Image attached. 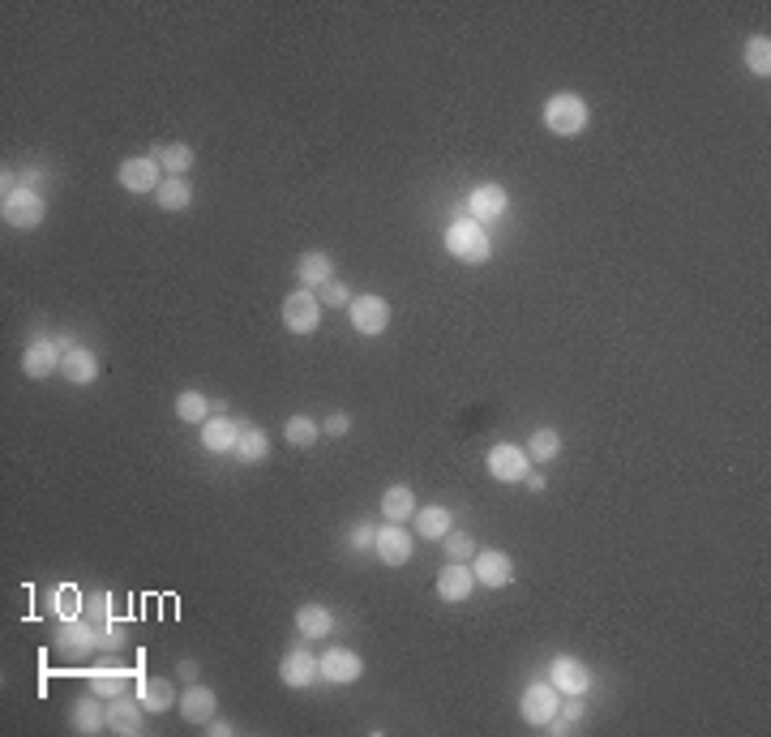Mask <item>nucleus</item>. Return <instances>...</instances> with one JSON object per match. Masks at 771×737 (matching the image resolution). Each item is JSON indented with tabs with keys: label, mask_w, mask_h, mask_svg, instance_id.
<instances>
[{
	"label": "nucleus",
	"mask_w": 771,
	"mask_h": 737,
	"mask_svg": "<svg viewBox=\"0 0 771 737\" xmlns=\"http://www.w3.org/2000/svg\"><path fill=\"white\" fill-rule=\"evenodd\" d=\"M587 120H592V108H587V99L574 95V90H557V95L544 99V129L557 133V138L583 133Z\"/></svg>",
	"instance_id": "obj_1"
},
{
	"label": "nucleus",
	"mask_w": 771,
	"mask_h": 737,
	"mask_svg": "<svg viewBox=\"0 0 771 737\" xmlns=\"http://www.w3.org/2000/svg\"><path fill=\"white\" fill-rule=\"evenodd\" d=\"M442 245H446L450 258H459V262H489V253H493L489 228L476 219H455L442 232Z\"/></svg>",
	"instance_id": "obj_2"
},
{
	"label": "nucleus",
	"mask_w": 771,
	"mask_h": 737,
	"mask_svg": "<svg viewBox=\"0 0 771 737\" xmlns=\"http://www.w3.org/2000/svg\"><path fill=\"white\" fill-rule=\"evenodd\" d=\"M43 215H48V198H43L39 189H30V185H18L13 193H5V202H0V219H5L9 228H18V232L39 228Z\"/></svg>",
	"instance_id": "obj_3"
},
{
	"label": "nucleus",
	"mask_w": 771,
	"mask_h": 737,
	"mask_svg": "<svg viewBox=\"0 0 771 737\" xmlns=\"http://www.w3.org/2000/svg\"><path fill=\"white\" fill-rule=\"evenodd\" d=\"M322 313H326L322 296L309 292V288H300L283 300V326L292 330V335H313V330L322 326Z\"/></svg>",
	"instance_id": "obj_4"
},
{
	"label": "nucleus",
	"mask_w": 771,
	"mask_h": 737,
	"mask_svg": "<svg viewBox=\"0 0 771 737\" xmlns=\"http://www.w3.org/2000/svg\"><path fill=\"white\" fill-rule=\"evenodd\" d=\"M557 708H562V690H557L553 682H532L519 699L523 720L527 725H536V729H549V720H557Z\"/></svg>",
	"instance_id": "obj_5"
},
{
	"label": "nucleus",
	"mask_w": 771,
	"mask_h": 737,
	"mask_svg": "<svg viewBox=\"0 0 771 737\" xmlns=\"http://www.w3.org/2000/svg\"><path fill=\"white\" fill-rule=\"evenodd\" d=\"M56 648L73 660H86L99 648V622L95 618H65L56 626Z\"/></svg>",
	"instance_id": "obj_6"
},
{
	"label": "nucleus",
	"mask_w": 771,
	"mask_h": 737,
	"mask_svg": "<svg viewBox=\"0 0 771 737\" xmlns=\"http://www.w3.org/2000/svg\"><path fill=\"white\" fill-rule=\"evenodd\" d=\"M60 356H65V339H48V335H35L26 343V352H22V369H26V378H52V373H60Z\"/></svg>",
	"instance_id": "obj_7"
},
{
	"label": "nucleus",
	"mask_w": 771,
	"mask_h": 737,
	"mask_svg": "<svg viewBox=\"0 0 771 737\" xmlns=\"http://www.w3.org/2000/svg\"><path fill=\"white\" fill-rule=\"evenodd\" d=\"M527 472H532V459H527L523 446L497 442V446L489 450V476H493V480H502V485H519Z\"/></svg>",
	"instance_id": "obj_8"
},
{
	"label": "nucleus",
	"mask_w": 771,
	"mask_h": 737,
	"mask_svg": "<svg viewBox=\"0 0 771 737\" xmlns=\"http://www.w3.org/2000/svg\"><path fill=\"white\" fill-rule=\"evenodd\" d=\"M549 682L562 690V695H587V690H592V669H587L579 656H553Z\"/></svg>",
	"instance_id": "obj_9"
},
{
	"label": "nucleus",
	"mask_w": 771,
	"mask_h": 737,
	"mask_svg": "<svg viewBox=\"0 0 771 737\" xmlns=\"http://www.w3.org/2000/svg\"><path fill=\"white\" fill-rule=\"evenodd\" d=\"M116 180H120V189H129V193H155L163 185V168L150 155H133V159L120 163Z\"/></svg>",
	"instance_id": "obj_10"
},
{
	"label": "nucleus",
	"mask_w": 771,
	"mask_h": 737,
	"mask_svg": "<svg viewBox=\"0 0 771 737\" xmlns=\"http://www.w3.org/2000/svg\"><path fill=\"white\" fill-rule=\"evenodd\" d=\"M352 326H356V335H386V326H390V300L382 296H356L352 300Z\"/></svg>",
	"instance_id": "obj_11"
},
{
	"label": "nucleus",
	"mask_w": 771,
	"mask_h": 737,
	"mask_svg": "<svg viewBox=\"0 0 771 737\" xmlns=\"http://www.w3.org/2000/svg\"><path fill=\"white\" fill-rule=\"evenodd\" d=\"M373 549H377V558H382L386 566H407V562H412L416 540H412V532H407L403 523H386V528H377Z\"/></svg>",
	"instance_id": "obj_12"
},
{
	"label": "nucleus",
	"mask_w": 771,
	"mask_h": 737,
	"mask_svg": "<svg viewBox=\"0 0 771 737\" xmlns=\"http://www.w3.org/2000/svg\"><path fill=\"white\" fill-rule=\"evenodd\" d=\"M472 575H476V583H485V588H506V583L514 579V562L502 549H476Z\"/></svg>",
	"instance_id": "obj_13"
},
{
	"label": "nucleus",
	"mask_w": 771,
	"mask_h": 737,
	"mask_svg": "<svg viewBox=\"0 0 771 737\" xmlns=\"http://www.w3.org/2000/svg\"><path fill=\"white\" fill-rule=\"evenodd\" d=\"M317 673H322V665H317V656L309 648H292L283 660H279V678L287 690H305L317 682Z\"/></svg>",
	"instance_id": "obj_14"
},
{
	"label": "nucleus",
	"mask_w": 771,
	"mask_h": 737,
	"mask_svg": "<svg viewBox=\"0 0 771 737\" xmlns=\"http://www.w3.org/2000/svg\"><path fill=\"white\" fill-rule=\"evenodd\" d=\"M472 588H476V575L467 562H446L437 570V596H442L446 605H463V600L472 596Z\"/></svg>",
	"instance_id": "obj_15"
},
{
	"label": "nucleus",
	"mask_w": 771,
	"mask_h": 737,
	"mask_svg": "<svg viewBox=\"0 0 771 737\" xmlns=\"http://www.w3.org/2000/svg\"><path fill=\"white\" fill-rule=\"evenodd\" d=\"M146 708H142V699H129V695H116L108 699V729L120 733V737H138L142 725H146Z\"/></svg>",
	"instance_id": "obj_16"
},
{
	"label": "nucleus",
	"mask_w": 771,
	"mask_h": 737,
	"mask_svg": "<svg viewBox=\"0 0 771 737\" xmlns=\"http://www.w3.org/2000/svg\"><path fill=\"white\" fill-rule=\"evenodd\" d=\"M506 206H510V198H506L502 185H476L472 198H467V219H476V223H485L489 228L493 219L506 215Z\"/></svg>",
	"instance_id": "obj_17"
},
{
	"label": "nucleus",
	"mask_w": 771,
	"mask_h": 737,
	"mask_svg": "<svg viewBox=\"0 0 771 737\" xmlns=\"http://www.w3.org/2000/svg\"><path fill=\"white\" fill-rule=\"evenodd\" d=\"M240 429H245V425H236L228 412H215L202 425V446L210 450V455H232L236 442H240Z\"/></svg>",
	"instance_id": "obj_18"
},
{
	"label": "nucleus",
	"mask_w": 771,
	"mask_h": 737,
	"mask_svg": "<svg viewBox=\"0 0 771 737\" xmlns=\"http://www.w3.org/2000/svg\"><path fill=\"white\" fill-rule=\"evenodd\" d=\"M317 665H322V678H326V682H339V686L356 682L360 673H365V660H360L352 648H330V652L317 656Z\"/></svg>",
	"instance_id": "obj_19"
},
{
	"label": "nucleus",
	"mask_w": 771,
	"mask_h": 737,
	"mask_svg": "<svg viewBox=\"0 0 771 737\" xmlns=\"http://www.w3.org/2000/svg\"><path fill=\"white\" fill-rule=\"evenodd\" d=\"M60 373H65V382H73V386H90V382L99 378V356L90 352V348H78V343H65Z\"/></svg>",
	"instance_id": "obj_20"
},
{
	"label": "nucleus",
	"mask_w": 771,
	"mask_h": 737,
	"mask_svg": "<svg viewBox=\"0 0 771 737\" xmlns=\"http://www.w3.org/2000/svg\"><path fill=\"white\" fill-rule=\"evenodd\" d=\"M296 279H300V288L322 292L326 283L335 279V262H330V253H322V249L300 253V262H296Z\"/></svg>",
	"instance_id": "obj_21"
},
{
	"label": "nucleus",
	"mask_w": 771,
	"mask_h": 737,
	"mask_svg": "<svg viewBox=\"0 0 771 737\" xmlns=\"http://www.w3.org/2000/svg\"><path fill=\"white\" fill-rule=\"evenodd\" d=\"M69 725L78 729V733H86V737H90V733H103V729H108V703H103L95 690H90L86 699H78V703L69 708Z\"/></svg>",
	"instance_id": "obj_22"
},
{
	"label": "nucleus",
	"mask_w": 771,
	"mask_h": 737,
	"mask_svg": "<svg viewBox=\"0 0 771 737\" xmlns=\"http://www.w3.org/2000/svg\"><path fill=\"white\" fill-rule=\"evenodd\" d=\"M219 712V699H215V690L202 686V682H189V690L180 695V716L189 720V725H206L210 716Z\"/></svg>",
	"instance_id": "obj_23"
},
{
	"label": "nucleus",
	"mask_w": 771,
	"mask_h": 737,
	"mask_svg": "<svg viewBox=\"0 0 771 737\" xmlns=\"http://www.w3.org/2000/svg\"><path fill=\"white\" fill-rule=\"evenodd\" d=\"M138 699L150 716H163L176 708V686L163 682V678H138Z\"/></svg>",
	"instance_id": "obj_24"
},
{
	"label": "nucleus",
	"mask_w": 771,
	"mask_h": 737,
	"mask_svg": "<svg viewBox=\"0 0 771 737\" xmlns=\"http://www.w3.org/2000/svg\"><path fill=\"white\" fill-rule=\"evenodd\" d=\"M296 630H300V639L322 643L330 630H335V618H330L326 605H300V609H296Z\"/></svg>",
	"instance_id": "obj_25"
},
{
	"label": "nucleus",
	"mask_w": 771,
	"mask_h": 737,
	"mask_svg": "<svg viewBox=\"0 0 771 737\" xmlns=\"http://www.w3.org/2000/svg\"><path fill=\"white\" fill-rule=\"evenodd\" d=\"M416 493L407 489V485H390L386 493H382V515H386V523H407V519H416Z\"/></svg>",
	"instance_id": "obj_26"
},
{
	"label": "nucleus",
	"mask_w": 771,
	"mask_h": 737,
	"mask_svg": "<svg viewBox=\"0 0 771 737\" xmlns=\"http://www.w3.org/2000/svg\"><path fill=\"white\" fill-rule=\"evenodd\" d=\"M150 159H155L168 176H185V172L193 168V146H189V142H168V146L150 150Z\"/></svg>",
	"instance_id": "obj_27"
},
{
	"label": "nucleus",
	"mask_w": 771,
	"mask_h": 737,
	"mask_svg": "<svg viewBox=\"0 0 771 737\" xmlns=\"http://www.w3.org/2000/svg\"><path fill=\"white\" fill-rule=\"evenodd\" d=\"M176 416L185 420V425H206V420L215 416V403H210L202 390H180V395H176Z\"/></svg>",
	"instance_id": "obj_28"
},
{
	"label": "nucleus",
	"mask_w": 771,
	"mask_h": 737,
	"mask_svg": "<svg viewBox=\"0 0 771 737\" xmlns=\"http://www.w3.org/2000/svg\"><path fill=\"white\" fill-rule=\"evenodd\" d=\"M90 690H95L99 699H116V695H129V673L116 669V665H99L90 673Z\"/></svg>",
	"instance_id": "obj_29"
},
{
	"label": "nucleus",
	"mask_w": 771,
	"mask_h": 737,
	"mask_svg": "<svg viewBox=\"0 0 771 737\" xmlns=\"http://www.w3.org/2000/svg\"><path fill=\"white\" fill-rule=\"evenodd\" d=\"M450 528H455V519L446 506H416V532L425 540H442Z\"/></svg>",
	"instance_id": "obj_30"
},
{
	"label": "nucleus",
	"mask_w": 771,
	"mask_h": 737,
	"mask_svg": "<svg viewBox=\"0 0 771 737\" xmlns=\"http://www.w3.org/2000/svg\"><path fill=\"white\" fill-rule=\"evenodd\" d=\"M155 202H159L163 210H189V202H193L189 180H185V176H163V185L155 189Z\"/></svg>",
	"instance_id": "obj_31"
},
{
	"label": "nucleus",
	"mask_w": 771,
	"mask_h": 737,
	"mask_svg": "<svg viewBox=\"0 0 771 737\" xmlns=\"http://www.w3.org/2000/svg\"><path fill=\"white\" fill-rule=\"evenodd\" d=\"M232 455H236L240 463H262V459L270 455V438H266V429H257V425L240 429V442H236Z\"/></svg>",
	"instance_id": "obj_32"
},
{
	"label": "nucleus",
	"mask_w": 771,
	"mask_h": 737,
	"mask_svg": "<svg viewBox=\"0 0 771 737\" xmlns=\"http://www.w3.org/2000/svg\"><path fill=\"white\" fill-rule=\"evenodd\" d=\"M557 455H562V433H557V429L544 425V429H536L532 438H527V459H532V463H553Z\"/></svg>",
	"instance_id": "obj_33"
},
{
	"label": "nucleus",
	"mask_w": 771,
	"mask_h": 737,
	"mask_svg": "<svg viewBox=\"0 0 771 737\" xmlns=\"http://www.w3.org/2000/svg\"><path fill=\"white\" fill-rule=\"evenodd\" d=\"M746 69L754 78H767L771 73V39L767 35H750L746 39Z\"/></svg>",
	"instance_id": "obj_34"
},
{
	"label": "nucleus",
	"mask_w": 771,
	"mask_h": 737,
	"mask_svg": "<svg viewBox=\"0 0 771 737\" xmlns=\"http://www.w3.org/2000/svg\"><path fill=\"white\" fill-rule=\"evenodd\" d=\"M283 438L305 450V446H313L317 438H322V425H317L313 416H292V420H287V429H283Z\"/></svg>",
	"instance_id": "obj_35"
},
{
	"label": "nucleus",
	"mask_w": 771,
	"mask_h": 737,
	"mask_svg": "<svg viewBox=\"0 0 771 737\" xmlns=\"http://www.w3.org/2000/svg\"><path fill=\"white\" fill-rule=\"evenodd\" d=\"M442 549H446V558H450V562H472V558H476L472 536H463V532H455V528L442 536Z\"/></svg>",
	"instance_id": "obj_36"
},
{
	"label": "nucleus",
	"mask_w": 771,
	"mask_h": 737,
	"mask_svg": "<svg viewBox=\"0 0 771 737\" xmlns=\"http://www.w3.org/2000/svg\"><path fill=\"white\" fill-rule=\"evenodd\" d=\"M56 609H60V618H82V592L78 588H56Z\"/></svg>",
	"instance_id": "obj_37"
},
{
	"label": "nucleus",
	"mask_w": 771,
	"mask_h": 737,
	"mask_svg": "<svg viewBox=\"0 0 771 737\" xmlns=\"http://www.w3.org/2000/svg\"><path fill=\"white\" fill-rule=\"evenodd\" d=\"M317 296H322V305H326V309H347V305H352V292H347L339 279H330V283H326V288L317 292Z\"/></svg>",
	"instance_id": "obj_38"
},
{
	"label": "nucleus",
	"mask_w": 771,
	"mask_h": 737,
	"mask_svg": "<svg viewBox=\"0 0 771 737\" xmlns=\"http://www.w3.org/2000/svg\"><path fill=\"white\" fill-rule=\"evenodd\" d=\"M557 712H562V720H566V725H579V720H583V695H566V703H562V708H557Z\"/></svg>",
	"instance_id": "obj_39"
},
{
	"label": "nucleus",
	"mask_w": 771,
	"mask_h": 737,
	"mask_svg": "<svg viewBox=\"0 0 771 737\" xmlns=\"http://www.w3.org/2000/svg\"><path fill=\"white\" fill-rule=\"evenodd\" d=\"M347 429H352V416H347V412L326 416V425H322V433H326V438H343Z\"/></svg>",
	"instance_id": "obj_40"
},
{
	"label": "nucleus",
	"mask_w": 771,
	"mask_h": 737,
	"mask_svg": "<svg viewBox=\"0 0 771 737\" xmlns=\"http://www.w3.org/2000/svg\"><path fill=\"white\" fill-rule=\"evenodd\" d=\"M373 540H377V528H373V523H356L352 549H373Z\"/></svg>",
	"instance_id": "obj_41"
},
{
	"label": "nucleus",
	"mask_w": 771,
	"mask_h": 737,
	"mask_svg": "<svg viewBox=\"0 0 771 737\" xmlns=\"http://www.w3.org/2000/svg\"><path fill=\"white\" fill-rule=\"evenodd\" d=\"M202 729H206L210 737H232V733H236V725H232V720H223V716H210Z\"/></svg>",
	"instance_id": "obj_42"
},
{
	"label": "nucleus",
	"mask_w": 771,
	"mask_h": 737,
	"mask_svg": "<svg viewBox=\"0 0 771 737\" xmlns=\"http://www.w3.org/2000/svg\"><path fill=\"white\" fill-rule=\"evenodd\" d=\"M176 673H180V678H185V682H193V678H198V660H180V665H176Z\"/></svg>",
	"instance_id": "obj_43"
},
{
	"label": "nucleus",
	"mask_w": 771,
	"mask_h": 737,
	"mask_svg": "<svg viewBox=\"0 0 771 737\" xmlns=\"http://www.w3.org/2000/svg\"><path fill=\"white\" fill-rule=\"evenodd\" d=\"M523 480H527V489H532V493H544V485H549V480H544L540 472H527Z\"/></svg>",
	"instance_id": "obj_44"
}]
</instances>
